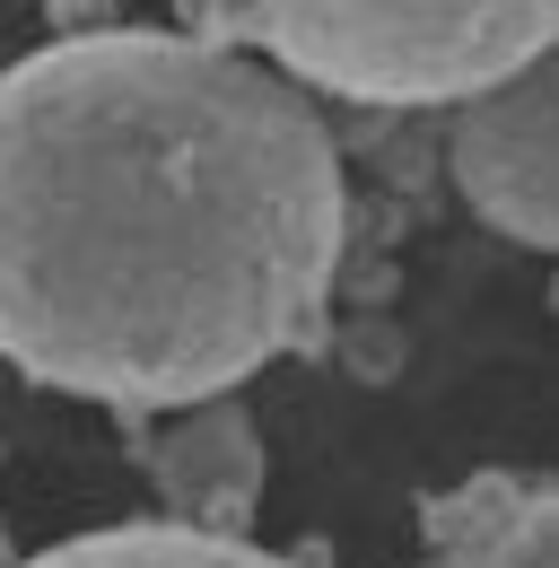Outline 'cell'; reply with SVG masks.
<instances>
[{"mask_svg": "<svg viewBox=\"0 0 559 568\" xmlns=\"http://www.w3.org/2000/svg\"><path fill=\"white\" fill-rule=\"evenodd\" d=\"M446 166H455V193L507 245L551 254L559 245V62L551 53L455 105Z\"/></svg>", "mask_w": 559, "mask_h": 568, "instance_id": "cell-3", "label": "cell"}, {"mask_svg": "<svg viewBox=\"0 0 559 568\" xmlns=\"http://www.w3.org/2000/svg\"><path fill=\"white\" fill-rule=\"evenodd\" d=\"M193 36L263 62L297 97L367 114L464 105L559 53V0H193Z\"/></svg>", "mask_w": 559, "mask_h": 568, "instance_id": "cell-2", "label": "cell"}, {"mask_svg": "<svg viewBox=\"0 0 559 568\" xmlns=\"http://www.w3.org/2000/svg\"><path fill=\"white\" fill-rule=\"evenodd\" d=\"M428 568H559V490L533 473H481L428 498Z\"/></svg>", "mask_w": 559, "mask_h": 568, "instance_id": "cell-5", "label": "cell"}, {"mask_svg": "<svg viewBox=\"0 0 559 568\" xmlns=\"http://www.w3.org/2000/svg\"><path fill=\"white\" fill-rule=\"evenodd\" d=\"M44 18H53V36H96V27H114V0H44Z\"/></svg>", "mask_w": 559, "mask_h": 568, "instance_id": "cell-7", "label": "cell"}, {"mask_svg": "<svg viewBox=\"0 0 559 568\" xmlns=\"http://www.w3.org/2000/svg\"><path fill=\"white\" fill-rule=\"evenodd\" d=\"M9 560H18V551H9V534H0V568H9Z\"/></svg>", "mask_w": 559, "mask_h": 568, "instance_id": "cell-8", "label": "cell"}, {"mask_svg": "<svg viewBox=\"0 0 559 568\" xmlns=\"http://www.w3.org/2000/svg\"><path fill=\"white\" fill-rule=\"evenodd\" d=\"M149 481L166 498L175 525H202V534H245L254 507H263V428L236 394H210L193 403L166 437H149Z\"/></svg>", "mask_w": 559, "mask_h": 568, "instance_id": "cell-4", "label": "cell"}, {"mask_svg": "<svg viewBox=\"0 0 559 568\" xmlns=\"http://www.w3.org/2000/svg\"><path fill=\"white\" fill-rule=\"evenodd\" d=\"M349 254L333 123L184 27L0 62V358L105 412H193L324 351Z\"/></svg>", "mask_w": 559, "mask_h": 568, "instance_id": "cell-1", "label": "cell"}, {"mask_svg": "<svg viewBox=\"0 0 559 568\" xmlns=\"http://www.w3.org/2000/svg\"><path fill=\"white\" fill-rule=\"evenodd\" d=\"M9 568H306L280 560L245 534H202V525H175V516H132V525H96V534H70L35 560Z\"/></svg>", "mask_w": 559, "mask_h": 568, "instance_id": "cell-6", "label": "cell"}]
</instances>
